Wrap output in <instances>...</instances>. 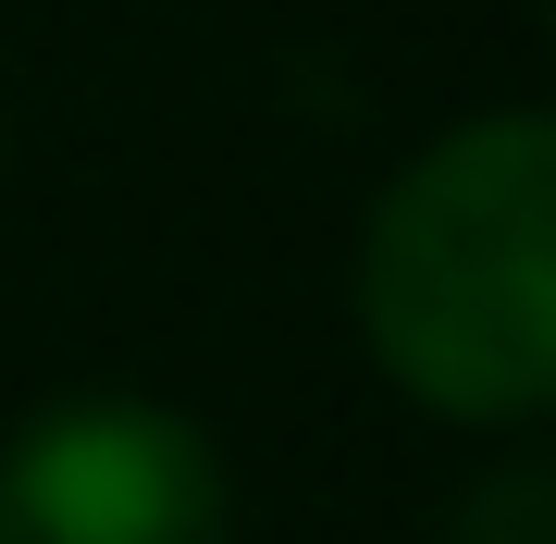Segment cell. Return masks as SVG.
<instances>
[{"label": "cell", "mask_w": 556, "mask_h": 544, "mask_svg": "<svg viewBox=\"0 0 556 544\" xmlns=\"http://www.w3.org/2000/svg\"><path fill=\"white\" fill-rule=\"evenodd\" d=\"M0 544H236L223 445L161 396H50L0 433Z\"/></svg>", "instance_id": "7a4b0ae2"}, {"label": "cell", "mask_w": 556, "mask_h": 544, "mask_svg": "<svg viewBox=\"0 0 556 544\" xmlns=\"http://www.w3.org/2000/svg\"><path fill=\"white\" fill-rule=\"evenodd\" d=\"M358 334L433 421L519 433L556 396V124L482 112L371 199Z\"/></svg>", "instance_id": "6da1fadb"}, {"label": "cell", "mask_w": 556, "mask_h": 544, "mask_svg": "<svg viewBox=\"0 0 556 544\" xmlns=\"http://www.w3.org/2000/svg\"><path fill=\"white\" fill-rule=\"evenodd\" d=\"M445 544H556V470L544 458H495L470 495H457Z\"/></svg>", "instance_id": "3957f363"}]
</instances>
